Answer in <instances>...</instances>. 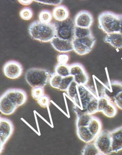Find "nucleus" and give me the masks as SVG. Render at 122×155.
I'll list each match as a JSON object with an SVG mask.
<instances>
[{
  "label": "nucleus",
  "instance_id": "nucleus-34",
  "mask_svg": "<svg viewBox=\"0 0 122 155\" xmlns=\"http://www.w3.org/2000/svg\"><path fill=\"white\" fill-rule=\"evenodd\" d=\"M69 60V55L66 53H61L57 56L58 64H67Z\"/></svg>",
  "mask_w": 122,
  "mask_h": 155
},
{
  "label": "nucleus",
  "instance_id": "nucleus-9",
  "mask_svg": "<svg viewBox=\"0 0 122 155\" xmlns=\"http://www.w3.org/2000/svg\"><path fill=\"white\" fill-rule=\"evenodd\" d=\"M14 130L12 123L10 120L1 118L0 121V141L1 152H2L4 145L10 137Z\"/></svg>",
  "mask_w": 122,
  "mask_h": 155
},
{
  "label": "nucleus",
  "instance_id": "nucleus-17",
  "mask_svg": "<svg viewBox=\"0 0 122 155\" xmlns=\"http://www.w3.org/2000/svg\"><path fill=\"white\" fill-rule=\"evenodd\" d=\"M77 134L79 138L86 143H90L96 137L92 134L88 127H77Z\"/></svg>",
  "mask_w": 122,
  "mask_h": 155
},
{
  "label": "nucleus",
  "instance_id": "nucleus-37",
  "mask_svg": "<svg viewBox=\"0 0 122 155\" xmlns=\"http://www.w3.org/2000/svg\"><path fill=\"white\" fill-rule=\"evenodd\" d=\"M73 109L74 110L75 113L76 114L77 117L81 116V115H83L84 114L87 113V110H83L82 108H80L79 107H78L77 105H74V107H73Z\"/></svg>",
  "mask_w": 122,
  "mask_h": 155
},
{
  "label": "nucleus",
  "instance_id": "nucleus-12",
  "mask_svg": "<svg viewBox=\"0 0 122 155\" xmlns=\"http://www.w3.org/2000/svg\"><path fill=\"white\" fill-rule=\"evenodd\" d=\"M94 21L93 16L89 12L81 11L76 15L74 19L75 26L83 28L91 27Z\"/></svg>",
  "mask_w": 122,
  "mask_h": 155
},
{
  "label": "nucleus",
  "instance_id": "nucleus-7",
  "mask_svg": "<svg viewBox=\"0 0 122 155\" xmlns=\"http://www.w3.org/2000/svg\"><path fill=\"white\" fill-rule=\"evenodd\" d=\"M94 144L103 155H110L113 153L111 131L104 130L96 136Z\"/></svg>",
  "mask_w": 122,
  "mask_h": 155
},
{
  "label": "nucleus",
  "instance_id": "nucleus-21",
  "mask_svg": "<svg viewBox=\"0 0 122 155\" xmlns=\"http://www.w3.org/2000/svg\"><path fill=\"white\" fill-rule=\"evenodd\" d=\"M93 116L87 113L78 116L76 120V127H88L91 122Z\"/></svg>",
  "mask_w": 122,
  "mask_h": 155
},
{
  "label": "nucleus",
  "instance_id": "nucleus-25",
  "mask_svg": "<svg viewBox=\"0 0 122 155\" xmlns=\"http://www.w3.org/2000/svg\"><path fill=\"white\" fill-rule=\"evenodd\" d=\"M87 112L90 115H93L98 112V98L94 97L89 103L86 107Z\"/></svg>",
  "mask_w": 122,
  "mask_h": 155
},
{
  "label": "nucleus",
  "instance_id": "nucleus-29",
  "mask_svg": "<svg viewBox=\"0 0 122 155\" xmlns=\"http://www.w3.org/2000/svg\"><path fill=\"white\" fill-rule=\"evenodd\" d=\"M70 75L75 76L79 74L85 72L84 66L79 63H75L69 65Z\"/></svg>",
  "mask_w": 122,
  "mask_h": 155
},
{
  "label": "nucleus",
  "instance_id": "nucleus-26",
  "mask_svg": "<svg viewBox=\"0 0 122 155\" xmlns=\"http://www.w3.org/2000/svg\"><path fill=\"white\" fill-rule=\"evenodd\" d=\"M74 81V77L71 75L63 78L58 89L62 91H67L71 84L72 83V82Z\"/></svg>",
  "mask_w": 122,
  "mask_h": 155
},
{
  "label": "nucleus",
  "instance_id": "nucleus-16",
  "mask_svg": "<svg viewBox=\"0 0 122 155\" xmlns=\"http://www.w3.org/2000/svg\"><path fill=\"white\" fill-rule=\"evenodd\" d=\"M104 41L115 48H122V34L117 32L107 34L104 37Z\"/></svg>",
  "mask_w": 122,
  "mask_h": 155
},
{
  "label": "nucleus",
  "instance_id": "nucleus-3",
  "mask_svg": "<svg viewBox=\"0 0 122 155\" xmlns=\"http://www.w3.org/2000/svg\"><path fill=\"white\" fill-rule=\"evenodd\" d=\"M51 73L49 70L45 69L32 68L26 72L25 75L27 83L31 87H45L47 84Z\"/></svg>",
  "mask_w": 122,
  "mask_h": 155
},
{
  "label": "nucleus",
  "instance_id": "nucleus-31",
  "mask_svg": "<svg viewBox=\"0 0 122 155\" xmlns=\"http://www.w3.org/2000/svg\"><path fill=\"white\" fill-rule=\"evenodd\" d=\"M67 92L70 97L74 100L78 93L77 84L75 81H73L67 89Z\"/></svg>",
  "mask_w": 122,
  "mask_h": 155
},
{
  "label": "nucleus",
  "instance_id": "nucleus-32",
  "mask_svg": "<svg viewBox=\"0 0 122 155\" xmlns=\"http://www.w3.org/2000/svg\"><path fill=\"white\" fill-rule=\"evenodd\" d=\"M20 16L21 18L24 20H30L33 17V11L30 8L25 7L21 10Z\"/></svg>",
  "mask_w": 122,
  "mask_h": 155
},
{
  "label": "nucleus",
  "instance_id": "nucleus-24",
  "mask_svg": "<svg viewBox=\"0 0 122 155\" xmlns=\"http://www.w3.org/2000/svg\"><path fill=\"white\" fill-rule=\"evenodd\" d=\"M55 73L63 78L70 75L69 65L67 64H57L55 66Z\"/></svg>",
  "mask_w": 122,
  "mask_h": 155
},
{
  "label": "nucleus",
  "instance_id": "nucleus-8",
  "mask_svg": "<svg viewBox=\"0 0 122 155\" xmlns=\"http://www.w3.org/2000/svg\"><path fill=\"white\" fill-rule=\"evenodd\" d=\"M94 93L89 88L84 84H78V93L74 101L80 108L86 110L89 103L92 99L96 97Z\"/></svg>",
  "mask_w": 122,
  "mask_h": 155
},
{
  "label": "nucleus",
  "instance_id": "nucleus-38",
  "mask_svg": "<svg viewBox=\"0 0 122 155\" xmlns=\"http://www.w3.org/2000/svg\"><path fill=\"white\" fill-rule=\"evenodd\" d=\"M62 0H47V5L58 6L62 2Z\"/></svg>",
  "mask_w": 122,
  "mask_h": 155
},
{
  "label": "nucleus",
  "instance_id": "nucleus-5",
  "mask_svg": "<svg viewBox=\"0 0 122 155\" xmlns=\"http://www.w3.org/2000/svg\"><path fill=\"white\" fill-rule=\"evenodd\" d=\"M101 96L106 97L114 103L122 99V82L112 81L105 84L102 88Z\"/></svg>",
  "mask_w": 122,
  "mask_h": 155
},
{
  "label": "nucleus",
  "instance_id": "nucleus-19",
  "mask_svg": "<svg viewBox=\"0 0 122 155\" xmlns=\"http://www.w3.org/2000/svg\"><path fill=\"white\" fill-rule=\"evenodd\" d=\"M88 127L92 134L96 137L101 132L102 124L98 118L93 117Z\"/></svg>",
  "mask_w": 122,
  "mask_h": 155
},
{
  "label": "nucleus",
  "instance_id": "nucleus-4",
  "mask_svg": "<svg viewBox=\"0 0 122 155\" xmlns=\"http://www.w3.org/2000/svg\"><path fill=\"white\" fill-rule=\"evenodd\" d=\"M56 31V36L60 38L73 41L74 38L75 25L70 18L63 21H55L54 23Z\"/></svg>",
  "mask_w": 122,
  "mask_h": 155
},
{
  "label": "nucleus",
  "instance_id": "nucleus-14",
  "mask_svg": "<svg viewBox=\"0 0 122 155\" xmlns=\"http://www.w3.org/2000/svg\"><path fill=\"white\" fill-rule=\"evenodd\" d=\"M113 153H117L122 150V126L111 131Z\"/></svg>",
  "mask_w": 122,
  "mask_h": 155
},
{
  "label": "nucleus",
  "instance_id": "nucleus-2",
  "mask_svg": "<svg viewBox=\"0 0 122 155\" xmlns=\"http://www.w3.org/2000/svg\"><path fill=\"white\" fill-rule=\"evenodd\" d=\"M98 28L107 34L120 32L119 15L109 11L102 12L98 16Z\"/></svg>",
  "mask_w": 122,
  "mask_h": 155
},
{
  "label": "nucleus",
  "instance_id": "nucleus-42",
  "mask_svg": "<svg viewBox=\"0 0 122 155\" xmlns=\"http://www.w3.org/2000/svg\"><path fill=\"white\" fill-rule=\"evenodd\" d=\"M120 21V32L122 34V15H119Z\"/></svg>",
  "mask_w": 122,
  "mask_h": 155
},
{
  "label": "nucleus",
  "instance_id": "nucleus-15",
  "mask_svg": "<svg viewBox=\"0 0 122 155\" xmlns=\"http://www.w3.org/2000/svg\"><path fill=\"white\" fill-rule=\"evenodd\" d=\"M18 108L15 104L8 98L4 94L0 99V110L1 112L5 115H10Z\"/></svg>",
  "mask_w": 122,
  "mask_h": 155
},
{
  "label": "nucleus",
  "instance_id": "nucleus-10",
  "mask_svg": "<svg viewBox=\"0 0 122 155\" xmlns=\"http://www.w3.org/2000/svg\"><path fill=\"white\" fill-rule=\"evenodd\" d=\"M23 68L20 63L15 61L7 62L4 66V73L11 79L18 78L22 74Z\"/></svg>",
  "mask_w": 122,
  "mask_h": 155
},
{
  "label": "nucleus",
  "instance_id": "nucleus-41",
  "mask_svg": "<svg viewBox=\"0 0 122 155\" xmlns=\"http://www.w3.org/2000/svg\"><path fill=\"white\" fill-rule=\"evenodd\" d=\"M34 1L41 3V4L47 5V0H34Z\"/></svg>",
  "mask_w": 122,
  "mask_h": 155
},
{
  "label": "nucleus",
  "instance_id": "nucleus-18",
  "mask_svg": "<svg viewBox=\"0 0 122 155\" xmlns=\"http://www.w3.org/2000/svg\"><path fill=\"white\" fill-rule=\"evenodd\" d=\"M54 19L57 21H63L69 18L68 10L64 5H58L54 8L53 11Z\"/></svg>",
  "mask_w": 122,
  "mask_h": 155
},
{
  "label": "nucleus",
  "instance_id": "nucleus-11",
  "mask_svg": "<svg viewBox=\"0 0 122 155\" xmlns=\"http://www.w3.org/2000/svg\"><path fill=\"white\" fill-rule=\"evenodd\" d=\"M5 94L17 107L24 105L27 100L26 93L21 89H9L6 91Z\"/></svg>",
  "mask_w": 122,
  "mask_h": 155
},
{
  "label": "nucleus",
  "instance_id": "nucleus-33",
  "mask_svg": "<svg viewBox=\"0 0 122 155\" xmlns=\"http://www.w3.org/2000/svg\"><path fill=\"white\" fill-rule=\"evenodd\" d=\"M31 96L35 100H38L44 95V87H33L31 91Z\"/></svg>",
  "mask_w": 122,
  "mask_h": 155
},
{
  "label": "nucleus",
  "instance_id": "nucleus-35",
  "mask_svg": "<svg viewBox=\"0 0 122 155\" xmlns=\"http://www.w3.org/2000/svg\"><path fill=\"white\" fill-rule=\"evenodd\" d=\"M50 99L49 97L47 95L44 94L37 100V103L41 107L45 108L49 106L50 104Z\"/></svg>",
  "mask_w": 122,
  "mask_h": 155
},
{
  "label": "nucleus",
  "instance_id": "nucleus-27",
  "mask_svg": "<svg viewBox=\"0 0 122 155\" xmlns=\"http://www.w3.org/2000/svg\"><path fill=\"white\" fill-rule=\"evenodd\" d=\"M62 79H63V77L55 73L51 74L49 79L50 84L51 86L54 88L58 89Z\"/></svg>",
  "mask_w": 122,
  "mask_h": 155
},
{
  "label": "nucleus",
  "instance_id": "nucleus-6",
  "mask_svg": "<svg viewBox=\"0 0 122 155\" xmlns=\"http://www.w3.org/2000/svg\"><path fill=\"white\" fill-rule=\"evenodd\" d=\"M96 39L93 35L81 38H74L73 40L74 51L80 55L88 54L92 51Z\"/></svg>",
  "mask_w": 122,
  "mask_h": 155
},
{
  "label": "nucleus",
  "instance_id": "nucleus-20",
  "mask_svg": "<svg viewBox=\"0 0 122 155\" xmlns=\"http://www.w3.org/2000/svg\"><path fill=\"white\" fill-rule=\"evenodd\" d=\"M83 155H103L96 147L94 143H87L83 148L81 151Z\"/></svg>",
  "mask_w": 122,
  "mask_h": 155
},
{
  "label": "nucleus",
  "instance_id": "nucleus-13",
  "mask_svg": "<svg viewBox=\"0 0 122 155\" xmlns=\"http://www.w3.org/2000/svg\"><path fill=\"white\" fill-rule=\"evenodd\" d=\"M53 47L58 52L67 53L74 51L73 41L61 39L55 36L51 41Z\"/></svg>",
  "mask_w": 122,
  "mask_h": 155
},
{
  "label": "nucleus",
  "instance_id": "nucleus-40",
  "mask_svg": "<svg viewBox=\"0 0 122 155\" xmlns=\"http://www.w3.org/2000/svg\"><path fill=\"white\" fill-rule=\"evenodd\" d=\"M114 104L115 106L122 110V99L117 100V101H115Z\"/></svg>",
  "mask_w": 122,
  "mask_h": 155
},
{
  "label": "nucleus",
  "instance_id": "nucleus-39",
  "mask_svg": "<svg viewBox=\"0 0 122 155\" xmlns=\"http://www.w3.org/2000/svg\"><path fill=\"white\" fill-rule=\"evenodd\" d=\"M21 5H28L31 4L34 0H18Z\"/></svg>",
  "mask_w": 122,
  "mask_h": 155
},
{
  "label": "nucleus",
  "instance_id": "nucleus-30",
  "mask_svg": "<svg viewBox=\"0 0 122 155\" xmlns=\"http://www.w3.org/2000/svg\"><path fill=\"white\" fill-rule=\"evenodd\" d=\"M88 80V75L86 72H83L74 76V81L78 84L86 85Z\"/></svg>",
  "mask_w": 122,
  "mask_h": 155
},
{
  "label": "nucleus",
  "instance_id": "nucleus-1",
  "mask_svg": "<svg viewBox=\"0 0 122 155\" xmlns=\"http://www.w3.org/2000/svg\"><path fill=\"white\" fill-rule=\"evenodd\" d=\"M28 31L31 38L43 43L51 42L56 36L54 23H45L39 20L31 23Z\"/></svg>",
  "mask_w": 122,
  "mask_h": 155
},
{
  "label": "nucleus",
  "instance_id": "nucleus-22",
  "mask_svg": "<svg viewBox=\"0 0 122 155\" xmlns=\"http://www.w3.org/2000/svg\"><path fill=\"white\" fill-rule=\"evenodd\" d=\"M115 105L114 103L111 101H109L101 112L107 117L110 118L114 117L117 114V107Z\"/></svg>",
  "mask_w": 122,
  "mask_h": 155
},
{
  "label": "nucleus",
  "instance_id": "nucleus-28",
  "mask_svg": "<svg viewBox=\"0 0 122 155\" xmlns=\"http://www.w3.org/2000/svg\"><path fill=\"white\" fill-rule=\"evenodd\" d=\"M53 14L50 11L46 10L41 11L39 15L40 21L45 23H50L53 18Z\"/></svg>",
  "mask_w": 122,
  "mask_h": 155
},
{
  "label": "nucleus",
  "instance_id": "nucleus-36",
  "mask_svg": "<svg viewBox=\"0 0 122 155\" xmlns=\"http://www.w3.org/2000/svg\"><path fill=\"white\" fill-rule=\"evenodd\" d=\"M110 100L104 96H101L98 98V112H102Z\"/></svg>",
  "mask_w": 122,
  "mask_h": 155
},
{
  "label": "nucleus",
  "instance_id": "nucleus-23",
  "mask_svg": "<svg viewBox=\"0 0 122 155\" xmlns=\"http://www.w3.org/2000/svg\"><path fill=\"white\" fill-rule=\"evenodd\" d=\"M93 35L91 30L89 28H83L75 26L74 38H81Z\"/></svg>",
  "mask_w": 122,
  "mask_h": 155
}]
</instances>
